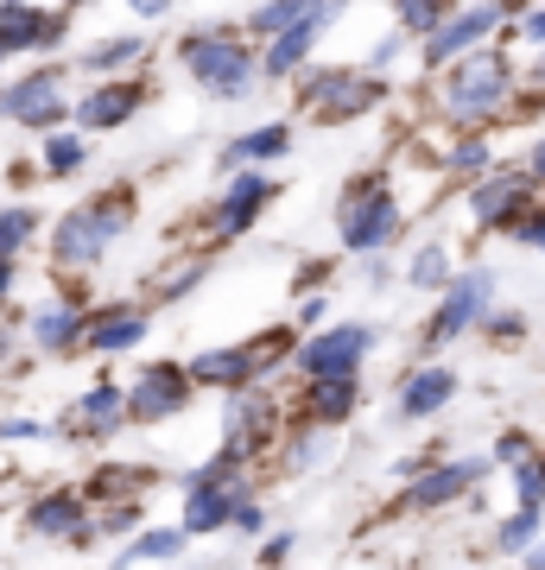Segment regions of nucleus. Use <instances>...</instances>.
Returning a JSON list of instances; mask_svg holds the SVG:
<instances>
[{
	"label": "nucleus",
	"instance_id": "obj_1",
	"mask_svg": "<svg viewBox=\"0 0 545 570\" xmlns=\"http://www.w3.org/2000/svg\"><path fill=\"white\" fill-rule=\"evenodd\" d=\"M507 102H514V63H507L502 51H476V58L450 63L445 82H438V108H445V121H457V127L495 121Z\"/></svg>",
	"mask_w": 545,
	"mask_h": 570
},
{
	"label": "nucleus",
	"instance_id": "obj_2",
	"mask_svg": "<svg viewBox=\"0 0 545 570\" xmlns=\"http://www.w3.org/2000/svg\"><path fill=\"white\" fill-rule=\"evenodd\" d=\"M134 223V190H108L96 204H77L58 216V235H51V261L58 266H96L108 247L127 235Z\"/></svg>",
	"mask_w": 545,
	"mask_h": 570
},
{
	"label": "nucleus",
	"instance_id": "obj_3",
	"mask_svg": "<svg viewBox=\"0 0 545 570\" xmlns=\"http://www.w3.org/2000/svg\"><path fill=\"white\" fill-rule=\"evenodd\" d=\"M178 58H184V70H191V82H203V89L223 96V102H242L247 89H254V77H266L261 58L247 51V39H235L223 26L191 32V39L178 45Z\"/></svg>",
	"mask_w": 545,
	"mask_h": 570
},
{
	"label": "nucleus",
	"instance_id": "obj_4",
	"mask_svg": "<svg viewBox=\"0 0 545 570\" xmlns=\"http://www.w3.org/2000/svg\"><path fill=\"white\" fill-rule=\"evenodd\" d=\"M337 235H343V247L362 254V261H374V254H387V247L400 242V197L387 190L381 171L349 184L343 209H337Z\"/></svg>",
	"mask_w": 545,
	"mask_h": 570
},
{
	"label": "nucleus",
	"instance_id": "obj_5",
	"mask_svg": "<svg viewBox=\"0 0 545 570\" xmlns=\"http://www.w3.org/2000/svg\"><path fill=\"white\" fill-rule=\"evenodd\" d=\"M381 102H387V77H374V70H318L311 63L299 82V108L318 127H343Z\"/></svg>",
	"mask_w": 545,
	"mask_h": 570
},
{
	"label": "nucleus",
	"instance_id": "obj_6",
	"mask_svg": "<svg viewBox=\"0 0 545 570\" xmlns=\"http://www.w3.org/2000/svg\"><path fill=\"white\" fill-rule=\"evenodd\" d=\"M292 336L299 330H273V343H235V348H203L191 367V381L197 387H228V393H254L261 387V367L280 362V355H292Z\"/></svg>",
	"mask_w": 545,
	"mask_h": 570
},
{
	"label": "nucleus",
	"instance_id": "obj_7",
	"mask_svg": "<svg viewBox=\"0 0 545 570\" xmlns=\"http://www.w3.org/2000/svg\"><path fill=\"white\" fill-rule=\"evenodd\" d=\"M502 20H507V7H495V0L457 7V13H450V20L419 45V63H425V70H450V63L476 58V51H488V39L502 32Z\"/></svg>",
	"mask_w": 545,
	"mask_h": 570
},
{
	"label": "nucleus",
	"instance_id": "obj_8",
	"mask_svg": "<svg viewBox=\"0 0 545 570\" xmlns=\"http://www.w3.org/2000/svg\"><path fill=\"white\" fill-rule=\"evenodd\" d=\"M488 305H495V273L488 266H469L450 279V292L438 298L431 324H425V348H445L457 336H469L476 324H488Z\"/></svg>",
	"mask_w": 545,
	"mask_h": 570
},
{
	"label": "nucleus",
	"instance_id": "obj_9",
	"mask_svg": "<svg viewBox=\"0 0 545 570\" xmlns=\"http://www.w3.org/2000/svg\"><path fill=\"white\" fill-rule=\"evenodd\" d=\"M0 102H7V121L26 127V134H51V127H64L77 108L64 102V70H26L20 82H7L0 89Z\"/></svg>",
	"mask_w": 545,
	"mask_h": 570
},
{
	"label": "nucleus",
	"instance_id": "obj_10",
	"mask_svg": "<svg viewBox=\"0 0 545 570\" xmlns=\"http://www.w3.org/2000/svg\"><path fill=\"white\" fill-rule=\"evenodd\" d=\"M368 348H374V330L368 324H330L323 336H304L299 343V367L311 381H356Z\"/></svg>",
	"mask_w": 545,
	"mask_h": 570
},
{
	"label": "nucleus",
	"instance_id": "obj_11",
	"mask_svg": "<svg viewBox=\"0 0 545 570\" xmlns=\"http://www.w3.org/2000/svg\"><path fill=\"white\" fill-rule=\"evenodd\" d=\"M533 171H488L483 184H469V197H464V209H469V223L476 228H514L533 209Z\"/></svg>",
	"mask_w": 545,
	"mask_h": 570
},
{
	"label": "nucleus",
	"instance_id": "obj_12",
	"mask_svg": "<svg viewBox=\"0 0 545 570\" xmlns=\"http://www.w3.org/2000/svg\"><path fill=\"white\" fill-rule=\"evenodd\" d=\"M191 387H197V381H191V367H178V362H153V367L140 374V381L127 387V419H134V425H165L172 412L191 406Z\"/></svg>",
	"mask_w": 545,
	"mask_h": 570
},
{
	"label": "nucleus",
	"instance_id": "obj_13",
	"mask_svg": "<svg viewBox=\"0 0 545 570\" xmlns=\"http://www.w3.org/2000/svg\"><path fill=\"white\" fill-rule=\"evenodd\" d=\"M266 204H273V178L266 171H235V178H223V197H216V216H210L216 242H242L247 228L261 223Z\"/></svg>",
	"mask_w": 545,
	"mask_h": 570
},
{
	"label": "nucleus",
	"instance_id": "obj_14",
	"mask_svg": "<svg viewBox=\"0 0 545 570\" xmlns=\"http://www.w3.org/2000/svg\"><path fill=\"white\" fill-rule=\"evenodd\" d=\"M64 45V13H45L32 0H0V51H58Z\"/></svg>",
	"mask_w": 545,
	"mask_h": 570
},
{
	"label": "nucleus",
	"instance_id": "obj_15",
	"mask_svg": "<svg viewBox=\"0 0 545 570\" xmlns=\"http://www.w3.org/2000/svg\"><path fill=\"white\" fill-rule=\"evenodd\" d=\"M483 475H488V456H450V463L419 469V482L406 489V501L412 508H450L464 489H483Z\"/></svg>",
	"mask_w": 545,
	"mask_h": 570
},
{
	"label": "nucleus",
	"instance_id": "obj_16",
	"mask_svg": "<svg viewBox=\"0 0 545 570\" xmlns=\"http://www.w3.org/2000/svg\"><path fill=\"white\" fill-rule=\"evenodd\" d=\"M140 102H146V82H96L89 96L77 102V115L70 121L82 127V134H108V127H127L134 115H140Z\"/></svg>",
	"mask_w": 545,
	"mask_h": 570
},
{
	"label": "nucleus",
	"instance_id": "obj_17",
	"mask_svg": "<svg viewBox=\"0 0 545 570\" xmlns=\"http://www.w3.org/2000/svg\"><path fill=\"white\" fill-rule=\"evenodd\" d=\"M242 508H247L242 482H203V475H191V489H184V532H216L228 520H242Z\"/></svg>",
	"mask_w": 545,
	"mask_h": 570
},
{
	"label": "nucleus",
	"instance_id": "obj_18",
	"mask_svg": "<svg viewBox=\"0 0 545 570\" xmlns=\"http://www.w3.org/2000/svg\"><path fill=\"white\" fill-rule=\"evenodd\" d=\"M26 527L39 532V539H70V546H89V513H82V501L70 489H51V494H39L32 508H26Z\"/></svg>",
	"mask_w": 545,
	"mask_h": 570
},
{
	"label": "nucleus",
	"instance_id": "obj_19",
	"mask_svg": "<svg viewBox=\"0 0 545 570\" xmlns=\"http://www.w3.org/2000/svg\"><path fill=\"white\" fill-rule=\"evenodd\" d=\"M121 419H127V387H121V381H96L77 406L64 412V431H82V438H115Z\"/></svg>",
	"mask_w": 545,
	"mask_h": 570
},
{
	"label": "nucleus",
	"instance_id": "obj_20",
	"mask_svg": "<svg viewBox=\"0 0 545 570\" xmlns=\"http://www.w3.org/2000/svg\"><path fill=\"white\" fill-rule=\"evenodd\" d=\"M285 153H292V127L266 121V127H254V134H242V140H228L223 153H216V171L235 178V165H266V159H285Z\"/></svg>",
	"mask_w": 545,
	"mask_h": 570
},
{
	"label": "nucleus",
	"instance_id": "obj_21",
	"mask_svg": "<svg viewBox=\"0 0 545 570\" xmlns=\"http://www.w3.org/2000/svg\"><path fill=\"white\" fill-rule=\"evenodd\" d=\"M82 336H89V317H82L70 298L32 311V343H39L45 355H70V348H82Z\"/></svg>",
	"mask_w": 545,
	"mask_h": 570
},
{
	"label": "nucleus",
	"instance_id": "obj_22",
	"mask_svg": "<svg viewBox=\"0 0 545 570\" xmlns=\"http://www.w3.org/2000/svg\"><path fill=\"white\" fill-rule=\"evenodd\" d=\"M146 336V311L140 305H115V311H96L89 317V336H82V348H96V355H121V348H140Z\"/></svg>",
	"mask_w": 545,
	"mask_h": 570
},
{
	"label": "nucleus",
	"instance_id": "obj_23",
	"mask_svg": "<svg viewBox=\"0 0 545 570\" xmlns=\"http://www.w3.org/2000/svg\"><path fill=\"white\" fill-rule=\"evenodd\" d=\"M450 400H457V374H450V367H419L400 393V412L406 419H431V412H445Z\"/></svg>",
	"mask_w": 545,
	"mask_h": 570
},
{
	"label": "nucleus",
	"instance_id": "obj_24",
	"mask_svg": "<svg viewBox=\"0 0 545 570\" xmlns=\"http://www.w3.org/2000/svg\"><path fill=\"white\" fill-rule=\"evenodd\" d=\"M356 406H362V381H311V393H304V412L318 425H343Z\"/></svg>",
	"mask_w": 545,
	"mask_h": 570
},
{
	"label": "nucleus",
	"instance_id": "obj_25",
	"mask_svg": "<svg viewBox=\"0 0 545 570\" xmlns=\"http://www.w3.org/2000/svg\"><path fill=\"white\" fill-rule=\"evenodd\" d=\"M450 279H457V273H450V247L445 242H425L419 254L406 261V285H412V292H438V298H445Z\"/></svg>",
	"mask_w": 545,
	"mask_h": 570
},
{
	"label": "nucleus",
	"instance_id": "obj_26",
	"mask_svg": "<svg viewBox=\"0 0 545 570\" xmlns=\"http://www.w3.org/2000/svg\"><path fill=\"white\" fill-rule=\"evenodd\" d=\"M393 20H400V32L406 39H431L438 26L450 20V0H393Z\"/></svg>",
	"mask_w": 545,
	"mask_h": 570
},
{
	"label": "nucleus",
	"instance_id": "obj_27",
	"mask_svg": "<svg viewBox=\"0 0 545 570\" xmlns=\"http://www.w3.org/2000/svg\"><path fill=\"white\" fill-rule=\"evenodd\" d=\"M311 7H323V0H266V7H254V20H247V32H266V45L280 39V32H292V26L311 13Z\"/></svg>",
	"mask_w": 545,
	"mask_h": 570
},
{
	"label": "nucleus",
	"instance_id": "obj_28",
	"mask_svg": "<svg viewBox=\"0 0 545 570\" xmlns=\"http://www.w3.org/2000/svg\"><path fill=\"white\" fill-rule=\"evenodd\" d=\"M146 58V39L140 32H127V39H101L96 51H82V70H96V77H108V70H127V63Z\"/></svg>",
	"mask_w": 545,
	"mask_h": 570
},
{
	"label": "nucleus",
	"instance_id": "obj_29",
	"mask_svg": "<svg viewBox=\"0 0 545 570\" xmlns=\"http://www.w3.org/2000/svg\"><path fill=\"white\" fill-rule=\"evenodd\" d=\"M89 165V140L82 134H45V178H70Z\"/></svg>",
	"mask_w": 545,
	"mask_h": 570
},
{
	"label": "nucleus",
	"instance_id": "obj_30",
	"mask_svg": "<svg viewBox=\"0 0 545 570\" xmlns=\"http://www.w3.org/2000/svg\"><path fill=\"white\" fill-rule=\"evenodd\" d=\"M32 235H39V209H26V204L0 209V261H20Z\"/></svg>",
	"mask_w": 545,
	"mask_h": 570
},
{
	"label": "nucleus",
	"instance_id": "obj_31",
	"mask_svg": "<svg viewBox=\"0 0 545 570\" xmlns=\"http://www.w3.org/2000/svg\"><path fill=\"white\" fill-rule=\"evenodd\" d=\"M184 539H191L184 527H153V532H140V539L121 551V564H140V558H178Z\"/></svg>",
	"mask_w": 545,
	"mask_h": 570
},
{
	"label": "nucleus",
	"instance_id": "obj_32",
	"mask_svg": "<svg viewBox=\"0 0 545 570\" xmlns=\"http://www.w3.org/2000/svg\"><path fill=\"white\" fill-rule=\"evenodd\" d=\"M545 532H539V508H520L502 520V551H533Z\"/></svg>",
	"mask_w": 545,
	"mask_h": 570
},
{
	"label": "nucleus",
	"instance_id": "obj_33",
	"mask_svg": "<svg viewBox=\"0 0 545 570\" xmlns=\"http://www.w3.org/2000/svg\"><path fill=\"white\" fill-rule=\"evenodd\" d=\"M450 171H457V178H476V184H483V178H488V140L464 134V140L450 146Z\"/></svg>",
	"mask_w": 545,
	"mask_h": 570
},
{
	"label": "nucleus",
	"instance_id": "obj_34",
	"mask_svg": "<svg viewBox=\"0 0 545 570\" xmlns=\"http://www.w3.org/2000/svg\"><path fill=\"white\" fill-rule=\"evenodd\" d=\"M514 494H520V508H545V456L514 469Z\"/></svg>",
	"mask_w": 545,
	"mask_h": 570
},
{
	"label": "nucleus",
	"instance_id": "obj_35",
	"mask_svg": "<svg viewBox=\"0 0 545 570\" xmlns=\"http://www.w3.org/2000/svg\"><path fill=\"white\" fill-rule=\"evenodd\" d=\"M495 456H502V463H514V469H526L533 456H539V450H533V438H526V431H502V444H495Z\"/></svg>",
	"mask_w": 545,
	"mask_h": 570
},
{
	"label": "nucleus",
	"instance_id": "obj_36",
	"mask_svg": "<svg viewBox=\"0 0 545 570\" xmlns=\"http://www.w3.org/2000/svg\"><path fill=\"white\" fill-rule=\"evenodd\" d=\"M514 242H520V247H539V254H545V204H533L520 223H514Z\"/></svg>",
	"mask_w": 545,
	"mask_h": 570
},
{
	"label": "nucleus",
	"instance_id": "obj_37",
	"mask_svg": "<svg viewBox=\"0 0 545 570\" xmlns=\"http://www.w3.org/2000/svg\"><path fill=\"white\" fill-rule=\"evenodd\" d=\"M127 489H134V469H101L96 489H89V494H101V501H121Z\"/></svg>",
	"mask_w": 545,
	"mask_h": 570
},
{
	"label": "nucleus",
	"instance_id": "obj_38",
	"mask_svg": "<svg viewBox=\"0 0 545 570\" xmlns=\"http://www.w3.org/2000/svg\"><path fill=\"white\" fill-rule=\"evenodd\" d=\"M197 279H203V266H184V273H172V279L159 285V298H165V305H172V298H191V292H197Z\"/></svg>",
	"mask_w": 545,
	"mask_h": 570
},
{
	"label": "nucleus",
	"instance_id": "obj_39",
	"mask_svg": "<svg viewBox=\"0 0 545 570\" xmlns=\"http://www.w3.org/2000/svg\"><path fill=\"white\" fill-rule=\"evenodd\" d=\"M0 438L7 444H32V438H45V425L39 419H0Z\"/></svg>",
	"mask_w": 545,
	"mask_h": 570
},
{
	"label": "nucleus",
	"instance_id": "obj_40",
	"mask_svg": "<svg viewBox=\"0 0 545 570\" xmlns=\"http://www.w3.org/2000/svg\"><path fill=\"white\" fill-rule=\"evenodd\" d=\"M400 51H406V32H393V39H381V45H374V58H368V70L381 77V70H387L393 58H400Z\"/></svg>",
	"mask_w": 545,
	"mask_h": 570
},
{
	"label": "nucleus",
	"instance_id": "obj_41",
	"mask_svg": "<svg viewBox=\"0 0 545 570\" xmlns=\"http://www.w3.org/2000/svg\"><path fill=\"white\" fill-rule=\"evenodd\" d=\"M285 558H292V532H273V539L261 546V564L273 570V564H285Z\"/></svg>",
	"mask_w": 545,
	"mask_h": 570
},
{
	"label": "nucleus",
	"instance_id": "obj_42",
	"mask_svg": "<svg viewBox=\"0 0 545 570\" xmlns=\"http://www.w3.org/2000/svg\"><path fill=\"white\" fill-rule=\"evenodd\" d=\"M520 39L526 45H545V7H526V13H520Z\"/></svg>",
	"mask_w": 545,
	"mask_h": 570
},
{
	"label": "nucleus",
	"instance_id": "obj_43",
	"mask_svg": "<svg viewBox=\"0 0 545 570\" xmlns=\"http://www.w3.org/2000/svg\"><path fill=\"white\" fill-rule=\"evenodd\" d=\"M520 330H526V317H514V311H507V317H488V336H495V343H514Z\"/></svg>",
	"mask_w": 545,
	"mask_h": 570
},
{
	"label": "nucleus",
	"instance_id": "obj_44",
	"mask_svg": "<svg viewBox=\"0 0 545 570\" xmlns=\"http://www.w3.org/2000/svg\"><path fill=\"white\" fill-rule=\"evenodd\" d=\"M323 311H330V298L323 292H304V305H299V324L311 330V324H323Z\"/></svg>",
	"mask_w": 545,
	"mask_h": 570
},
{
	"label": "nucleus",
	"instance_id": "obj_45",
	"mask_svg": "<svg viewBox=\"0 0 545 570\" xmlns=\"http://www.w3.org/2000/svg\"><path fill=\"white\" fill-rule=\"evenodd\" d=\"M20 292V261H0V305Z\"/></svg>",
	"mask_w": 545,
	"mask_h": 570
},
{
	"label": "nucleus",
	"instance_id": "obj_46",
	"mask_svg": "<svg viewBox=\"0 0 545 570\" xmlns=\"http://www.w3.org/2000/svg\"><path fill=\"white\" fill-rule=\"evenodd\" d=\"M526 171H533V184H545V140L526 146Z\"/></svg>",
	"mask_w": 545,
	"mask_h": 570
},
{
	"label": "nucleus",
	"instance_id": "obj_47",
	"mask_svg": "<svg viewBox=\"0 0 545 570\" xmlns=\"http://www.w3.org/2000/svg\"><path fill=\"white\" fill-rule=\"evenodd\" d=\"M127 7H134L140 20H159V13H172V0H127Z\"/></svg>",
	"mask_w": 545,
	"mask_h": 570
},
{
	"label": "nucleus",
	"instance_id": "obj_48",
	"mask_svg": "<svg viewBox=\"0 0 545 570\" xmlns=\"http://www.w3.org/2000/svg\"><path fill=\"white\" fill-rule=\"evenodd\" d=\"M7 355H13V336H7V330H0V367H7Z\"/></svg>",
	"mask_w": 545,
	"mask_h": 570
},
{
	"label": "nucleus",
	"instance_id": "obj_49",
	"mask_svg": "<svg viewBox=\"0 0 545 570\" xmlns=\"http://www.w3.org/2000/svg\"><path fill=\"white\" fill-rule=\"evenodd\" d=\"M495 7H520V13H526V0H495Z\"/></svg>",
	"mask_w": 545,
	"mask_h": 570
},
{
	"label": "nucleus",
	"instance_id": "obj_50",
	"mask_svg": "<svg viewBox=\"0 0 545 570\" xmlns=\"http://www.w3.org/2000/svg\"><path fill=\"white\" fill-rule=\"evenodd\" d=\"M64 7H89V0H64Z\"/></svg>",
	"mask_w": 545,
	"mask_h": 570
},
{
	"label": "nucleus",
	"instance_id": "obj_51",
	"mask_svg": "<svg viewBox=\"0 0 545 570\" xmlns=\"http://www.w3.org/2000/svg\"><path fill=\"white\" fill-rule=\"evenodd\" d=\"M0 121H7V102H0Z\"/></svg>",
	"mask_w": 545,
	"mask_h": 570
},
{
	"label": "nucleus",
	"instance_id": "obj_52",
	"mask_svg": "<svg viewBox=\"0 0 545 570\" xmlns=\"http://www.w3.org/2000/svg\"><path fill=\"white\" fill-rule=\"evenodd\" d=\"M0 70H7V51H0Z\"/></svg>",
	"mask_w": 545,
	"mask_h": 570
}]
</instances>
